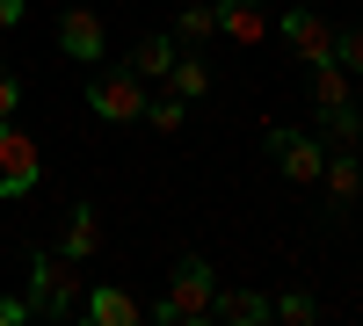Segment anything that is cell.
Returning a JSON list of instances; mask_svg holds the SVG:
<instances>
[{
	"label": "cell",
	"instance_id": "obj_1",
	"mask_svg": "<svg viewBox=\"0 0 363 326\" xmlns=\"http://www.w3.org/2000/svg\"><path fill=\"white\" fill-rule=\"evenodd\" d=\"M211 305H218V276H211V261L203 254H182L174 276H167V298L153 305V319L160 326H203Z\"/></svg>",
	"mask_w": 363,
	"mask_h": 326
},
{
	"label": "cell",
	"instance_id": "obj_2",
	"mask_svg": "<svg viewBox=\"0 0 363 326\" xmlns=\"http://www.w3.org/2000/svg\"><path fill=\"white\" fill-rule=\"evenodd\" d=\"M313 109H320V131L335 138V145H349V138L363 131V109H356L349 73L335 66V58H320V66H313Z\"/></svg>",
	"mask_w": 363,
	"mask_h": 326
},
{
	"label": "cell",
	"instance_id": "obj_3",
	"mask_svg": "<svg viewBox=\"0 0 363 326\" xmlns=\"http://www.w3.org/2000/svg\"><path fill=\"white\" fill-rule=\"evenodd\" d=\"M80 261L73 254H29V312H44V319H58V312H73L80 305Z\"/></svg>",
	"mask_w": 363,
	"mask_h": 326
},
{
	"label": "cell",
	"instance_id": "obj_4",
	"mask_svg": "<svg viewBox=\"0 0 363 326\" xmlns=\"http://www.w3.org/2000/svg\"><path fill=\"white\" fill-rule=\"evenodd\" d=\"M87 109L102 116V124H138L145 116V80L131 73V66H95V80H87Z\"/></svg>",
	"mask_w": 363,
	"mask_h": 326
},
{
	"label": "cell",
	"instance_id": "obj_5",
	"mask_svg": "<svg viewBox=\"0 0 363 326\" xmlns=\"http://www.w3.org/2000/svg\"><path fill=\"white\" fill-rule=\"evenodd\" d=\"M44 182V153L15 116H0V196H29Z\"/></svg>",
	"mask_w": 363,
	"mask_h": 326
},
{
	"label": "cell",
	"instance_id": "obj_6",
	"mask_svg": "<svg viewBox=\"0 0 363 326\" xmlns=\"http://www.w3.org/2000/svg\"><path fill=\"white\" fill-rule=\"evenodd\" d=\"M269 160H277V174L284 182H320V167H327V145L320 138H306V131H291V124H269Z\"/></svg>",
	"mask_w": 363,
	"mask_h": 326
},
{
	"label": "cell",
	"instance_id": "obj_7",
	"mask_svg": "<svg viewBox=\"0 0 363 326\" xmlns=\"http://www.w3.org/2000/svg\"><path fill=\"white\" fill-rule=\"evenodd\" d=\"M277 37L306 58V66H320V58H335V22H320L313 8H291L284 22H277Z\"/></svg>",
	"mask_w": 363,
	"mask_h": 326
},
{
	"label": "cell",
	"instance_id": "obj_8",
	"mask_svg": "<svg viewBox=\"0 0 363 326\" xmlns=\"http://www.w3.org/2000/svg\"><path fill=\"white\" fill-rule=\"evenodd\" d=\"M58 51L102 66V15H95V8H66V15H58Z\"/></svg>",
	"mask_w": 363,
	"mask_h": 326
},
{
	"label": "cell",
	"instance_id": "obj_9",
	"mask_svg": "<svg viewBox=\"0 0 363 326\" xmlns=\"http://www.w3.org/2000/svg\"><path fill=\"white\" fill-rule=\"evenodd\" d=\"M211 15H218V37L225 44H262L269 37V8H262V0H218Z\"/></svg>",
	"mask_w": 363,
	"mask_h": 326
},
{
	"label": "cell",
	"instance_id": "obj_10",
	"mask_svg": "<svg viewBox=\"0 0 363 326\" xmlns=\"http://www.w3.org/2000/svg\"><path fill=\"white\" fill-rule=\"evenodd\" d=\"M320 182H327V203H335V218H349V203H356V189H363V167L349 160V145H335V153H327Z\"/></svg>",
	"mask_w": 363,
	"mask_h": 326
},
{
	"label": "cell",
	"instance_id": "obj_11",
	"mask_svg": "<svg viewBox=\"0 0 363 326\" xmlns=\"http://www.w3.org/2000/svg\"><path fill=\"white\" fill-rule=\"evenodd\" d=\"M95 247H102V211H95V203H73V218H66V240H58V254L87 261Z\"/></svg>",
	"mask_w": 363,
	"mask_h": 326
},
{
	"label": "cell",
	"instance_id": "obj_12",
	"mask_svg": "<svg viewBox=\"0 0 363 326\" xmlns=\"http://www.w3.org/2000/svg\"><path fill=\"white\" fill-rule=\"evenodd\" d=\"M80 312L95 319V326H138V319H145V312L124 298V290H87V298H80Z\"/></svg>",
	"mask_w": 363,
	"mask_h": 326
},
{
	"label": "cell",
	"instance_id": "obj_13",
	"mask_svg": "<svg viewBox=\"0 0 363 326\" xmlns=\"http://www.w3.org/2000/svg\"><path fill=\"white\" fill-rule=\"evenodd\" d=\"M211 319H225V326H262V319H269V298H255V290H218Z\"/></svg>",
	"mask_w": 363,
	"mask_h": 326
},
{
	"label": "cell",
	"instance_id": "obj_14",
	"mask_svg": "<svg viewBox=\"0 0 363 326\" xmlns=\"http://www.w3.org/2000/svg\"><path fill=\"white\" fill-rule=\"evenodd\" d=\"M124 66H131L138 80H167V66H174V37H145V44H131Z\"/></svg>",
	"mask_w": 363,
	"mask_h": 326
},
{
	"label": "cell",
	"instance_id": "obj_15",
	"mask_svg": "<svg viewBox=\"0 0 363 326\" xmlns=\"http://www.w3.org/2000/svg\"><path fill=\"white\" fill-rule=\"evenodd\" d=\"M167 87H174L182 102H196V95H211V66H203V58H182V51H174V66H167Z\"/></svg>",
	"mask_w": 363,
	"mask_h": 326
},
{
	"label": "cell",
	"instance_id": "obj_16",
	"mask_svg": "<svg viewBox=\"0 0 363 326\" xmlns=\"http://www.w3.org/2000/svg\"><path fill=\"white\" fill-rule=\"evenodd\" d=\"M182 116H189V102H182L174 87H167V95H145V124H153V131H174Z\"/></svg>",
	"mask_w": 363,
	"mask_h": 326
},
{
	"label": "cell",
	"instance_id": "obj_17",
	"mask_svg": "<svg viewBox=\"0 0 363 326\" xmlns=\"http://www.w3.org/2000/svg\"><path fill=\"white\" fill-rule=\"evenodd\" d=\"M174 37H182V44H203V37H218V15H211V8H182Z\"/></svg>",
	"mask_w": 363,
	"mask_h": 326
},
{
	"label": "cell",
	"instance_id": "obj_18",
	"mask_svg": "<svg viewBox=\"0 0 363 326\" xmlns=\"http://www.w3.org/2000/svg\"><path fill=\"white\" fill-rule=\"evenodd\" d=\"M269 312H277L284 326H313V319H320V305L306 298V290H291V298H284V305H269Z\"/></svg>",
	"mask_w": 363,
	"mask_h": 326
},
{
	"label": "cell",
	"instance_id": "obj_19",
	"mask_svg": "<svg viewBox=\"0 0 363 326\" xmlns=\"http://www.w3.org/2000/svg\"><path fill=\"white\" fill-rule=\"evenodd\" d=\"M335 66L342 73H363V29H342V37H335Z\"/></svg>",
	"mask_w": 363,
	"mask_h": 326
},
{
	"label": "cell",
	"instance_id": "obj_20",
	"mask_svg": "<svg viewBox=\"0 0 363 326\" xmlns=\"http://www.w3.org/2000/svg\"><path fill=\"white\" fill-rule=\"evenodd\" d=\"M15 102H22V80H15L8 66H0V116H15Z\"/></svg>",
	"mask_w": 363,
	"mask_h": 326
},
{
	"label": "cell",
	"instance_id": "obj_21",
	"mask_svg": "<svg viewBox=\"0 0 363 326\" xmlns=\"http://www.w3.org/2000/svg\"><path fill=\"white\" fill-rule=\"evenodd\" d=\"M22 319H37V312H29L22 298H0V326H22Z\"/></svg>",
	"mask_w": 363,
	"mask_h": 326
},
{
	"label": "cell",
	"instance_id": "obj_22",
	"mask_svg": "<svg viewBox=\"0 0 363 326\" xmlns=\"http://www.w3.org/2000/svg\"><path fill=\"white\" fill-rule=\"evenodd\" d=\"M15 22H22V0H0V37H8Z\"/></svg>",
	"mask_w": 363,
	"mask_h": 326
},
{
	"label": "cell",
	"instance_id": "obj_23",
	"mask_svg": "<svg viewBox=\"0 0 363 326\" xmlns=\"http://www.w3.org/2000/svg\"><path fill=\"white\" fill-rule=\"evenodd\" d=\"M298 8H313V0H298Z\"/></svg>",
	"mask_w": 363,
	"mask_h": 326
}]
</instances>
